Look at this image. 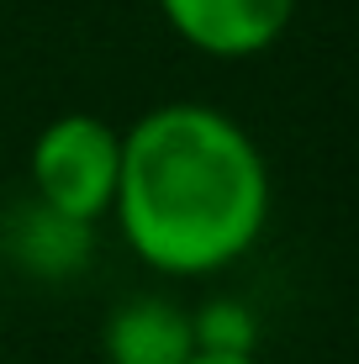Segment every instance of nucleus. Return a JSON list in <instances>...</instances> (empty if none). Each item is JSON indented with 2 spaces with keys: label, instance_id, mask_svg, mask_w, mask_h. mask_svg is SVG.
I'll return each mask as SVG.
<instances>
[{
  "label": "nucleus",
  "instance_id": "nucleus-7",
  "mask_svg": "<svg viewBox=\"0 0 359 364\" xmlns=\"http://www.w3.org/2000/svg\"><path fill=\"white\" fill-rule=\"evenodd\" d=\"M185 364H259V354H191Z\"/></svg>",
  "mask_w": 359,
  "mask_h": 364
},
{
  "label": "nucleus",
  "instance_id": "nucleus-6",
  "mask_svg": "<svg viewBox=\"0 0 359 364\" xmlns=\"http://www.w3.org/2000/svg\"><path fill=\"white\" fill-rule=\"evenodd\" d=\"M195 354H259V317L238 296H212L191 306Z\"/></svg>",
  "mask_w": 359,
  "mask_h": 364
},
{
  "label": "nucleus",
  "instance_id": "nucleus-3",
  "mask_svg": "<svg viewBox=\"0 0 359 364\" xmlns=\"http://www.w3.org/2000/svg\"><path fill=\"white\" fill-rule=\"evenodd\" d=\"M159 16L206 58H259L286 37L296 0H159Z\"/></svg>",
  "mask_w": 359,
  "mask_h": 364
},
{
  "label": "nucleus",
  "instance_id": "nucleus-2",
  "mask_svg": "<svg viewBox=\"0 0 359 364\" xmlns=\"http://www.w3.org/2000/svg\"><path fill=\"white\" fill-rule=\"evenodd\" d=\"M117 174H122V132L106 117L64 111V117L37 127L27 154V180L37 206L95 228L111 217Z\"/></svg>",
  "mask_w": 359,
  "mask_h": 364
},
{
  "label": "nucleus",
  "instance_id": "nucleus-1",
  "mask_svg": "<svg viewBox=\"0 0 359 364\" xmlns=\"http://www.w3.org/2000/svg\"><path fill=\"white\" fill-rule=\"evenodd\" d=\"M269 211V159L232 111L164 100L122 132L111 222L154 274L206 280L232 269L264 237Z\"/></svg>",
  "mask_w": 359,
  "mask_h": 364
},
{
  "label": "nucleus",
  "instance_id": "nucleus-4",
  "mask_svg": "<svg viewBox=\"0 0 359 364\" xmlns=\"http://www.w3.org/2000/svg\"><path fill=\"white\" fill-rule=\"evenodd\" d=\"M106 364H185L195 354L191 306L175 296H127L101 322Z\"/></svg>",
  "mask_w": 359,
  "mask_h": 364
},
{
  "label": "nucleus",
  "instance_id": "nucleus-5",
  "mask_svg": "<svg viewBox=\"0 0 359 364\" xmlns=\"http://www.w3.org/2000/svg\"><path fill=\"white\" fill-rule=\"evenodd\" d=\"M0 243H6L11 264L27 269V274H37V280H74V274L90 264L95 228H85V222L58 217V211L27 200V206H16V211L6 217Z\"/></svg>",
  "mask_w": 359,
  "mask_h": 364
}]
</instances>
